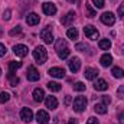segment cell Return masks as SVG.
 I'll return each instance as SVG.
<instances>
[{"instance_id":"obj_40","label":"cell","mask_w":124,"mask_h":124,"mask_svg":"<svg viewBox=\"0 0 124 124\" xmlns=\"http://www.w3.org/2000/svg\"><path fill=\"white\" fill-rule=\"evenodd\" d=\"M87 124H98V120L95 118V117H90L88 118V123Z\"/></svg>"},{"instance_id":"obj_43","label":"cell","mask_w":124,"mask_h":124,"mask_svg":"<svg viewBox=\"0 0 124 124\" xmlns=\"http://www.w3.org/2000/svg\"><path fill=\"white\" fill-rule=\"evenodd\" d=\"M69 3H77V0H68Z\"/></svg>"},{"instance_id":"obj_21","label":"cell","mask_w":124,"mask_h":124,"mask_svg":"<svg viewBox=\"0 0 124 124\" xmlns=\"http://www.w3.org/2000/svg\"><path fill=\"white\" fill-rule=\"evenodd\" d=\"M111 74H113L114 78H123L124 77V69L120 68V66H114V68L111 69Z\"/></svg>"},{"instance_id":"obj_25","label":"cell","mask_w":124,"mask_h":124,"mask_svg":"<svg viewBox=\"0 0 124 124\" xmlns=\"http://www.w3.org/2000/svg\"><path fill=\"white\" fill-rule=\"evenodd\" d=\"M20 66H22V62H19V61L10 62L9 63V74H15V71H17Z\"/></svg>"},{"instance_id":"obj_20","label":"cell","mask_w":124,"mask_h":124,"mask_svg":"<svg viewBox=\"0 0 124 124\" xmlns=\"http://www.w3.org/2000/svg\"><path fill=\"white\" fill-rule=\"evenodd\" d=\"M74 19H75V13H74V12H69L66 16H63V17H62L61 22H62V25H65V26H69V25H71V22H72Z\"/></svg>"},{"instance_id":"obj_1","label":"cell","mask_w":124,"mask_h":124,"mask_svg":"<svg viewBox=\"0 0 124 124\" xmlns=\"http://www.w3.org/2000/svg\"><path fill=\"white\" fill-rule=\"evenodd\" d=\"M55 48H56L58 56H59L61 59H65V58H68V56H69V52H71V51H69L68 43H66V40H65V39H58V40H56Z\"/></svg>"},{"instance_id":"obj_28","label":"cell","mask_w":124,"mask_h":124,"mask_svg":"<svg viewBox=\"0 0 124 124\" xmlns=\"http://www.w3.org/2000/svg\"><path fill=\"white\" fill-rule=\"evenodd\" d=\"M9 79H10V85H12V87H16V85L20 82V79H19L17 77H15V74H9Z\"/></svg>"},{"instance_id":"obj_11","label":"cell","mask_w":124,"mask_h":124,"mask_svg":"<svg viewBox=\"0 0 124 124\" xmlns=\"http://www.w3.org/2000/svg\"><path fill=\"white\" fill-rule=\"evenodd\" d=\"M36 121L39 124H46L49 121V114L46 111H43V110H39L36 113Z\"/></svg>"},{"instance_id":"obj_23","label":"cell","mask_w":124,"mask_h":124,"mask_svg":"<svg viewBox=\"0 0 124 124\" xmlns=\"http://www.w3.org/2000/svg\"><path fill=\"white\" fill-rule=\"evenodd\" d=\"M94 111H95L97 114H105V113H107V107H105V104L100 102V104H95V105H94Z\"/></svg>"},{"instance_id":"obj_31","label":"cell","mask_w":124,"mask_h":124,"mask_svg":"<svg viewBox=\"0 0 124 124\" xmlns=\"http://www.w3.org/2000/svg\"><path fill=\"white\" fill-rule=\"evenodd\" d=\"M93 3L97 9H102V7L105 6V1H104V0H93Z\"/></svg>"},{"instance_id":"obj_5","label":"cell","mask_w":124,"mask_h":124,"mask_svg":"<svg viewBox=\"0 0 124 124\" xmlns=\"http://www.w3.org/2000/svg\"><path fill=\"white\" fill-rule=\"evenodd\" d=\"M13 52H15L16 56H19V58H25V56L28 55L29 49H28L26 45H15V46H13Z\"/></svg>"},{"instance_id":"obj_6","label":"cell","mask_w":124,"mask_h":124,"mask_svg":"<svg viewBox=\"0 0 124 124\" xmlns=\"http://www.w3.org/2000/svg\"><path fill=\"white\" fill-rule=\"evenodd\" d=\"M84 33H85V36L88 38V39H93V40H95V39H98V36H100V33H98V31L94 28V26H85L84 28Z\"/></svg>"},{"instance_id":"obj_27","label":"cell","mask_w":124,"mask_h":124,"mask_svg":"<svg viewBox=\"0 0 124 124\" xmlns=\"http://www.w3.org/2000/svg\"><path fill=\"white\" fill-rule=\"evenodd\" d=\"M66 35H68L69 39H78V29L77 28H69Z\"/></svg>"},{"instance_id":"obj_18","label":"cell","mask_w":124,"mask_h":124,"mask_svg":"<svg viewBox=\"0 0 124 124\" xmlns=\"http://www.w3.org/2000/svg\"><path fill=\"white\" fill-rule=\"evenodd\" d=\"M108 88V84L104 81V79H98L95 84H94V90L95 91H105Z\"/></svg>"},{"instance_id":"obj_4","label":"cell","mask_w":124,"mask_h":124,"mask_svg":"<svg viewBox=\"0 0 124 124\" xmlns=\"http://www.w3.org/2000/svg\"><path fill=\"white\" fill-rule=\"evenodd\" d=\"M101 22L104 25H107V26H113L116 23V17H114V15L111 12H105V13L101 15Z\"/></svg>"},{"instance_id":"obj_3","label":"cell","mask_w":124,"mask_h":124,"mask_svg":"<svg viewBox=\"0 0 124 124\" xmlns=\"http://www.w3.org/2000/svg\"><path fill=\"white\" fill-rule=\"evenodd\" d=\"M72 107H74V111H75V113H82V111L85 110V107H87V98L82 97V95L77 97V98L74 100Z\"/></svg>"},{"instance_id":"obj_41","label":"cell","mask_w":124,"mask_h":124,"mask_svg":"<svg viewBox=\"0 0 124 124\" xmlns=\"http://www.w3.org/2000/svg\"><path fill=\"white\" fill-rule=\"evenodd\" d=\"M69 102H71V97L66 95V98H65V105H69Z\"/></svg>"},{"instance_id":"obj_2","label":"cell","mask_w":124,"mask_h":124,"mask_svg":"<svg viewBox=\"0 0 124 124\" xmlns=\"http://www.w3.org/2000/svg\"><path fill=\"white\" fill-rule=\"evenodd\" d=\"M33 58L38 63H45L48 59V52H46L45 46H36L33 51Z\"/></svg>"},{"instance_id":"obj_34","label":"cell","mask_w":124,"mask_h":124,"mask_svg":"<svg viewBox=\"0 0 124 124\" xmlns=\"http://www.w3.org/2000/svg\"><path fill=\"white\" fill-rule=\"evenodd\" d=\"M101 98H102V104H105V105H107V104H110V102H111V98H110V97H108V95H102V97H101Z\"/></svg>"},{"instance_id":"obj_30","label":"cell","mask_w":124,"mask_h":124,"mask_svg":"<svg viewBox=\"0 0 124 124\" xmlns=\"http://www.w3.org/2000/svg\"><path fill=\"white\" fill-rule=\"evenodd\" d=\"M9 100H10V94H9V93H1V94H0V104L7 102Z\"/></svg>"},{"instance_id":"obj_36","label":"cell","mask_w":124,"mask_h":124,"mask_svg":"<svg viewBox=\"0 0 124 124\" xmlns=\"http://www.w3.org/2000/svg\"><path fill=\"white\" fill-rule=\"evenodd\" d=\"M10 15H12V12H10V10H6V12L3 13V19H4V20H9V19H10Z\"/></svg>"},{"instance_id":"obj_8","label":"cell","mask_w":124,"mask_h":124,"mask_svg":"<svg viewBox=\"0 0 124 124\" xmlns=\"http://www.w3.org/2000/svg\"><path fill=\"white\" fill-rule=\"evenodd\" d=\"M40 38H42L43 42L48 43V45L54 42V36H52V32H51V28H49V26L45 28V29H42V32H40Z\"/></svg>"},{"instance_id":"obj_15","label":"cell","mask_w":124,"mask_h":124,"mask_svg":"<svg viewBox=\"0 0 124 124\" xmlns=\"http://www.w3.org/2000/svg\"><path fill=\"white\" fill-rule=\"evenodd\" d=\"M84 75H85V78H87V79L93 81V79L97 78V75H98V69H95V68H85Z\"/></svg>"},{"instance_id":"obj_42","label":"cell","mask_w":124,"mask_h":124,"mask_svg":"<svg viewBox=\"0 0 124 124\" xmlns=\"http://www.w3.org/2000/svg\"><path fill=\"white\" fill-rule=\"evenodd\" d=\"M69 124H78L75 120H69Z\"/></svg>"},{"instance_id":"obj_26","label":"cell","mask_w":124,"mask_h":124,"mask_svg":"<svg viewBox=\"0 0 124 124\" xmlns=\"http://www.w3.org/2000/svg\"><path fill=\"white\" fill-rule=\"evenodd\" d=\"M48 88L51 90V91H54V93H58V91H61V84H58V82H48Z\"/></svg>"},{"instance_id":"obj_35","label":"cell","mask_w":124,"mask_h":124,"mask_svg":"<svg viewBox=\"0 0 124 124\" xmlns=\"http://www.w3.org/2000/svg\"><path fill=\"white\" fill-rule=\"evenodd\" d=\"M117 94H118V98H124V85H121L117 90Z\"/></svg>"},{"instance_id":"obj_14","label":"cell","mask_w":124,"mask_h":124,"mask_svg":"<svg viewBox=\"0 0 124 124\" xmlns=\"http://www.w3.org/2000/svg\"><path fill=\"white\" fill-rule=\"evenodd\" d=\"M45 102H46V108H49V110H55V108L58 107V100H56V97L49 95V97H46Z\"/></svg>"},{"instance_id":"obj_29","label":"cell","mask_w":124,"mask_h":124,"mask_svg":"<svg viewBox=\"0 0 124 124\" xmlns=\"http://www.w3.org/2000/svg\"><path fill=\"white\" fill-rule=\"evenodd\" d=\"M74 90L82 93V91H85V84H82V82H75V84H74Z\"/></svg>"},{"instance_id":"obj_9","label":"cell","mask_w":124,"mask_h":124,"mask_svg":"<svg viewBox=\"0 0 124 124\" xmlns=\"http://www.w3.org/2000/svg\"><path fill=\"white\" fill-rule=\"evenodd\" d=\"M42 10H43V13H45V15L52 16V15H55V13H56V6H55L54 3L46 1V3H43V4H42Z\"/></svg>"},{"instance_id":"obj_24","label":"cell","mask_w":124,"mask_h":124,"mask_svg":"<svg viewBox=\"0 0 124 124\" xmlns=\"http://www.w3.org/2000/svg\"><path fill=\"white\" fill-rule=\"evenodd\" d=\"M85 12H87V15H85L87 17H95V16H97L95 9H94L90 3H87V4H85Z\"/></svg>"},{"instance_id":"obj_33","label":"cell","mask_w":124,"mask_h":124,"mask_svg":"<svg viewBox=\"0 0 124 124\" xmlns=\"http://www.w3.org/2000/svg\"><path fill=\"white\" fill-rule=\"evenodd\" d=\"M118 16H120V19L124 20V3H121V4L118 6Z\"/></svg>"},{"instance_id":"obj_19","label":"cell","mask_w":124,"mask_h":124,"mask_svg":"<svg viewBox=\"0 0 124 124\" xmlns=\"http://www.w3.org/2000/svg\"><path fill=\"white\" fill-rule=\"evenodd\" d=\"M100 62H101V65H102V66H110V65L113 63V56H111L110 54H104V55L101 56Z\"/></svg>"},{"instance_id":"obj_38","label":"cell","mask_w":124,"mask_h":124,"mask_svg":"<svg viewBox=\"0 0 124 124\" xmlns=\"http://www.w3.org/2000/svg\"><path fill=\"white\" fill-rule=\"evenodd\" d=\"M20 31H22V28H20V26H16V29H12V31H10V35H12V36H15L16 33H19Z\"/></svg>"},{"instance_id":"obj_13","label":"cell","mask_w":124,"mask_h":124,"mask_svg":"<svg viewBox=\"0 0 124 124\" xmlns=\"http://www.w3.org/2000/svg\"><path fill=\"white\" fill-rule=\"evenodd\" d=\"M68 66H69V69H71V72H78L79 71V68H81V59L79 58H72L71 61L68 62Z\"/></svg>"},{"instance_id":"obj_44","label":"cell","mask_w":124,"mask_h":124,"mask_svg":"<svg viewBox=\"0 0 124 124\" xmlns=\"http://www.w3.org/2000/svg\"><path fill=\"white\" fill-rule=\"evenodd\" d=\"M0 75H1V69H0Z\"/></svg>"},{"instance_id":"obj_10","label":"cell","mask_w":124,"mask_h":124,"mask_svg":"<svg viewBox=\"0 0 124 124\" xmlns=\"http://www.w3.org/2000/svg\"><path fill=\"white\" fill-rule=\"evenodd\" d=\"M20 118H22V121H25V123H29L33 120V113H32L31 108H22V111H20Z\"/></svg>"},{"instance_id":"obj_32","label":"cell","mask_w":124,"mask_h":124,"mask_svg":"<svg viewBox=\"0 0 124 124\" xmlns=\"http://www.w3.org/2000/svg\"><path fill=\"white\" fill-rule=\"evenodd\" d=\"M75 49H77V51H81V52H85V51L88 49V45H85V43H77Z\"/></svg>"},{"instance_id":"obj_17","label":"cell","mask_w":124,"mask_h":124,"mask_svg":"<svg viewBox=\"0 0 124 124\" xmlns=\"http://www.w3.org/2000/svg\"><path fill=\"white\" fill-rule=\"evenodd\" d=\"M40 22V17L36 15V13H31V15H28V17H26V23L29 25V26H35V25H38Z\"/></svg>"},{"instance_id":"obj_39","label":"cell","mask_w":124,"mask_h":124,"mask_svg":"<svg viewBox=\"0 0 124 124\" xmlns=\"http://www.w3.org/2000/svg\"><path fill=\"white\" fill-rule=\"evenodd\" d=\"M118 121L121 124H124V111H120L118 113Z\"/></svg>"},{"instance_id":"obj_22","label":"cell","mask_w":124,"mask_h":124,"mask_svg":"<svg viewBox=\"0 0 124 124\" xmlns=\"http://www.w3.org/2000/svg\"><path fill=\"white\" fill-rule=\"evenodd\" d=\"M98 46H100V49H102V51H108V49L111 48V42H110V39H101L100 43H98Z\"/></svg>"},{"instance_id":"obj_37","label":"cell","mask_w":124,"mask_h":124,"mask_svg":"<svg viewBox=\"0 0 124 124\" xmlns=\"http://www.w3.org/2000/svg\"><path fill=\"white\" fill-rule=\"evenodd\" d=\"M4 55H6V46L0 43V56H4Z\"/></svg>"},{"instance_id":"obj_7","label":"cell","mask_w":124,"mask_h":124,"mask_svg":"<svg viewBox=\"0 0 124 124\" xmlns=\"http://www.w3.org/2000/svg\"><path fill=\"white\" fill-rule=\"evenodd\" d=\"M26 78H28V81L35 82V81H38V79L40 78V75H39V72L36 71L35 66H29L28 71H26Z\"/></svg>"},{"instance_id":"obj_12","label":"cell","mask_w":124,"mask_h":124,"mask_svg":"<svg viewBox=\"0 0 124 124\" xmlns=\"http://www.w3.org/2000/svg\"><path fill=\"white\" fill-rule=\"evenodd\" d=\"M48 74H49L51 77H54V78H63V77H65V69L55 66V68H51V69L48 71Z\"/></svg>"},{"instance_id":"obj_16","label":"cell","mask_w":124,"mask_h":124,"mask_svg":"<svg viewBox=\"0 0 124 124\" xmlns=\"http://www.w3.org/2000/svg\"><path fill=\"white\" fill-rule=\"evenodd\" d=\"M33 100L36 102H42L45 100V91L42 88H35L33 90Z\"/></svg>"}]
</instances>
